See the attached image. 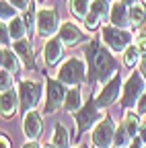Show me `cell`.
<instances>
[{
	"mask_svg": "<svg viewBox=\"0 0 146 148\" xmlns=\"http://www.w3.org/2000/svg\"><path fill=\"white\" fill-rule=\"evenodd\" d=\"M84 56H86V66H88V78L90 80H111L115 76L117 70V62L111 56V49L107 45H103L99 39H90L84 47Z\"/></svg>",
	"mask_w": 146,
	"mask_h": 148,
	"instance_id": "obj_1",
	"label": "cell"
},
{
	"mask_svg": "<svg viewBox=\"0 0 146 148\" xmlns=\"http://www.w3.org/2000/svg\"><path fill=\"white\" fill-rule=\"evenodd\" d=\"M86 74H88V66L80 58H70L60 66L58 80H62L68 86H78L86 80Z\"/></svg>",
	"mask_w": 146,
	"mask_h": 148,
	"instance_id": "obj_2",
	"label": "cell"
},
{
	"mask_svg": "<svg viewBox=\"0 0 146 148\" xmlns=\"http://www.w3.org/2000/svg\"><path fill=\"white\" fill-rule=\"evenodd\" d=\"M74 119H76V127H78V136H82L84 132L93 130L97 121L103 119V113H101V109L97 107V101L95 99H88L74 113Z\"/></svg>",
	"mask_w": 146,
	"mask_h": 148,
	"instance_id": "obj_3",
	"label": "cell"
},
{
	"mask_svg": "<svg viewBox=\"0 0 146 148\" xmlns=\"http://www.w3.org/2000/svg\"><path fill=\"white\" fill-rule=\"evenodd\" d=\"M144 76L142 74H132L130 78H127L125 82H123V92H121V107L123 109H127V111H132L136 105H138V101H140V97L144 95Z\"/></svg>",
	"mask_w": 146,
	"mask_h": 148,
	"instance_id": "obj_4",
	"label": "cell"
},
{
	"mask_svg": "<svg viewBox=\"0 0 146 148\" xmlns=\"http://www.w3.org/2000/svg\"><path fill=\"white\" fill-rule=\"evenodd\" d=\"M16 92H19V105H21V109L25 111H31L35 105L39 103V99H41V84L37 82V80H29V78H25V80H21L19 84H16Z\"/></svg>",
	"mask_w": 146,
	"mask_h": 148,
	"instance_id": "obj_5",
	"label": "cell"
},
{
	"mask_svg": "<svg viewBox=\"0 0 146 148\" xmlns=\"http://www.w3.org/2000/svg\"><path fill=\"white\" fill-rule=\"evenodd\" d=\"M101 39L111 51H125L127 45H132V35L119 27H103Z\"/></svg>",
	"mask_w": 146,
	"mask_h": 148,
	"instance_id": "obj_6",
	"label": "cell"
},
{
	"mask_svg": "<svg viewBox=\"0 0 146 148\" xmlns=\"http://www.w3.org/2000/svg\"><path fill=\"white\" fill-rule=\"evenodd\" d=\"M115 123L111 117L101 119L95 127H93V146L95 148H109L113 146V138H115Z\"/></svg>",
	"mask_w": 146,
	"mask_h": 148,
	"instance_id": "obj_7",
	"label": "cell"
},
{
	"mask_svg": "<svg viewBox=\"0 0 146 148\" xmlns=\"http://www.w3.org/2000/svg\"><path fill=\"white\" fill-rule=\"evenodd\" d=\"M47 84V99H45V113H56V111L62 107V103L66 101V88H64V82L62 80H53V78H47L45 80Z\"/></svg>",
	"mask_w": 146,
	"mask_h": 148,
	"instance_id": "obj_8",
	"label": "cell"
},
{
	"mask_svg": "<svg viewBox=\"0 0 146 148\" xmlns=\"http://www.w3.org/2000/svg\"><path fill=\"white\" fill-rule=\"evenodd\" d=\"M62 23L56 8H41L37 10V31L41 37H51L56 31H60Z\"/></svg>",
	"mask_w": 146,
	"mask_h": 148,
	"instance_id": "obj_9",
	"label": "cell"
},
{
	"mask_svg": "<svg viewBox=\"0 0 146 148\" xmlns=\"http://www.w3.org/2000/svg\"><path fill=\"white\" fill-rule=\"evenodd\" d=\"M119 90H123V80L119 74H115V76L111 80H107V84L103 86V90L97 95V107L99 109H105L109 105H113L117 99H119Z\"/></svg>",
	"mask_w": 146,
	"mask_h": 148,
	"instance_id": "obj_10",
	"label": "cell"
},
{
	"mask_svg": "<svg viewBox=\"0 0 146 148\" xmlns=\"http://www.w3.org/2000/svg\"><path fill=\"white\" fill-rule=\"evenodd\" d=\"M109 12H111V8H109L107 0H93V2H90V10H88V14L84 18L86 29L88 31H97L101 21L105 16H109Z\"/></svg>",
	"mask_w": 146,
	"mask_h": 148,
	"instance_id": "obj_11",
	"label": "cell"
},
{
	"mask_svg": "<svg viewBox=\"0 0 146 148\" xmlns=\"http://www.w3.org/2000/svg\"><path fill=\"white\" fill-rule=\"evenodd\" d=\"M58 35H60L58 39H60L64 45H68V47H74V45H78L80 41H90L88 37H86V33H82V31L78 29V25H76V23H72V21L62 23Z\"/></svg>",
	"mask_w": 146,
	"mask_h": 148,
	"instance_id": "obj_12",
	"label": "cell"
},
{
	"mask_svg": "<svg viewBox=\"0 0 146 148\" xmlns=\"http://www.w3.org/2000/svg\"><path fill=\"white\" fill-rule=\"evenodd\" d=\"M23 132L27 136V140H37L43 132V119L35 109L25 113V121H23Z\"/></svg>",
	"mask_w": 146,
	"mask_h": 148,
	"instance_id": "obj_13",
	"label": "cell"
},
{
	"mask_svg": "<svg viewBox=\"0 0 146 148\" xmlns=\"http://www.w3.org/2000/svg\"><path fill=\"white\" fill-rule=\"evenodd\" d=\"M127 4L123 2V0H115V2L111 4V12H109V21H111V25L123 29L125 25H130V8H125Z\"/></svg>",
	"mask_w": 146,
	"mask_h": 148,
	"instance_id": "obj_14",
	"label": "cell"
},
{
	"mask_svg": "<svg viewBox=\"0 0 146 148\" xmlns=\"http://www.w3.org/2000/svg\"><path fill=\"white\" fill-rule=\"evenodd\" d=\"M0 105H2V119H10L14 117L16 109H19V92L8 88L2 90V99H0Z\"/></svg>",
	"mask_w": 146,
	"mask_h": 148,
	"instance_id": "obj_15",
	"label": "cell"
},
{
	"mask_svg": "<svg viewBox=\"0 0 146 148\" xmlns=\"http://www.w3.org/2000/svg\"><path fill=\"white\" fill-rule=\"evenodd\" d=\"M62 53H64V43L60 39H49L43 47V58H45V64L47 66H56L60 60H62Z\"/></svg>",
	"mask_w": 146,
	"mask_h": 148,
	"instance_id": "obj_16",
	"label": "cell"
},
{
	"mask_svg": "<svg viewBox=\"0 0 146 148\" xmlns=\"http://www.w3.org/2000/svg\"><path fill=\"white\" fill-rule=\"evenodd\" d=\"M12 49L16 51V56L25 62L27 68H35V62H33V53H31V43L27 39H19V41H14Z\"/></svg>",
	"mask_w": 146,
	"mask_h": 148,
	"instance_id": "obj_17",
	"label": "cell"
},
{
	"mask_svg": "<svg viewBox=\"0 0 146 148\" xmlns=\"http://www.w3.org/2000/svg\"><path fill=\"white\" fill-rule=\"evenodd\" d=\"M64 107L68 113H76V111L82 107V99H80V88L78 86H72L68 92H66V101H64Z\"/></svg>",
	"mask_w": 146,
	"mask_h": 148,
	"instance_id": "obj_18",
	"label": "cell"
},
{
	"mask_svg": "<svg viewBox=\"0 0 146 148\" xmlns=\"http://www.w3.org/2000/svg\"><path fill=\"white\" fill-rule=\"evenodd\" d=\"M21 66L19 62V56H16L14 49H8V47H2V70L6 72H16Z\"/></svg>",
	"mask_w": 146,
	"mask_h": 148,
	"instance_id": "obj_19",
	"label": "cell"
},
{
	"mask_svg": "<svg viewBox=\"0 0 146 148\" xmlns=\"http://www.w3.org/2000/svg\"><path fill=\"white\" fill-rule=\"evenodd\" d=\"M8 31H10V37H12L14 41H19V39H25L27 27H25V21H23V16H14L12 21L8 23Z\"/></svg>",
	"mask_w": 146,
	"mask_h": 148,
	"instance_id": "obj_20",
	"label": "cell"
},
{
	"mask_svg": "<svg viewBox=\"0 0 146 148\" xmlns=\"http://www.w3.org/2000/svg\"><path fill=\"white\" fill-rule=\"evenodd\" d=\"M51 142L56 144V148H70V134L66 132V127L62 123H58L56 130H53Z\"/></svg>",
	"mask_w": 146,
	"mask_h": 148,
	"instance_id": "obj_21",
	"label": "cell"
},
{
	"mask_svg": "<svg viewBox=\"0 0 146 148\" xmlns=\"http://www.w3.org/2000/svg\"><path fill=\"white\" fill-rule=\"evenodd\" d=\"M68 4H70L72 14H74L76 18H80V21H84L86 14H88V10H90L88 0H68Z\"/></svg>",
	"mask_w": 146,
	"mask_h": 148,
	"instance_id": "obj_22",
	"label": "cell"
},
{
	"mask_svg": "<svg viewBox=\"0 0 146 148\" xmlns=\"http://www.w3.org/2000/svg\"><path fill=\"white\" fill-rule=\"evenodd\" d=\"M123 125H125L127 134H130L132 138H136V134L140 132V127H142V123H140V117H138V115L134 113V111H127V113H125Z\"/></svg>",
	"mask_w": 146,
	"mask_h": 148,
	"instance_id": "obj_23",
	"label": "cell"
},
{
	"mask_svg": "<svg viewBox=\"0 0 146 148\" xmlns=\"http://www.w3.org/2000/svg\"><path fill=\"white\" fill-rule=\"evenodd\" d=\"M35 16H37V8H35V4H29V8L23 12V21L27 27L29 39H33V35H35Z\"/></svg>",
	"mask_w": 146,
	"mask_h": 148,
	"instance_id": "obj_24",
	"label": "cell"
},
{
	"mask_svg": "<svg viewBox=\"0 0 146 148\" xmlns=\"http://www.w3.org/2000/svg\"><path fill=\"white\" fill-rule=\"evenodd\" d=\"M144 21H146V8L140 6V4L130 6V23H132L134 27H142Z\"/></svg>",
	"mask_w": 146,
	"mask_h": 148,
	"instance_id": "obj_25",
	"label": "cell"
},
{
	"mask_svg": "<svg viewBox=\"0 0 146 148\" xmlns=\"http://www.w3.org/2000/svg\"><path fill=\"white\" fill-rule=\"evenodd\" d=\"M140 49L136 47V43H132V45H127L125 47V51H123V66H127V68H132V66H136V62L140 60Z\"/></svg>",
	"mask_w": 146,
	"mask_h": 148,
	"instance_id": "obj_26",
	"label": "cell"
},
{
	"mask_svg": "<svg viewBox=\"0 0 146 148\" xmlns=\"http://www.w3.org/2000/svg\"><path fill=\"white\" fill-rule=\"evenodd\" d=\"M134 138L127 134V130H125V125L123 123H119V127L115 130V138H113V146H117V148H125L127 144H130Z\"/></svg>",
	"mask_w": 146,
	"mask_h": 148,
	"instance_id": "obj_27",
	"label": "cell"
},
{
	"mask_svg": "<svg viewBox=\"0 0 146 148\" xmlns=\"http://www.w3.org/2000/svg\"><path fill=\"white\" fill-rule=\"evenodd\" d=\"M14 12H16V8L8 2V0H6V2L2 0V4H0V16H2V23L12 21V18H14Z\"/></svg>",
	"mask_w": 146,
	"mask_h": 148,
	"instance_id": "obj_28",
	"label": "cell"
},
{
	"mask_svg": "<svg viewBox=\"0 0 146 148\" xmlns=\"http://www.w3.org/2000/svg\"><path fill=\"white\" fill-rule=\"evenodd\" d=\"M0 86H2V90L12 88V78H10V72L2 70V74H0Z\"/></svg>",
	"mask_w": 146,
	"mask_h": 148,
	"instance_id": "obj_29",
	"label": "cell"
},
{
	"mask_svg": "<svg viewBox=\"0 0 146 148\" xmlns=\"http://www.w3.org/2000/svg\"><path fill=\"white\" fill-rule=\"evenodd\" d=\"M136 47L140 49V53L146 56V35H144V33H140V35L136 37Z\"/></svg>",
	"mask_w": 146,
	"mask_h": 148,
	"instance_id": "obj_30",
	"label": "cell"
},
{
	"mask_svg": "<svg viewBox=\"0 0 146 148\" xmlns=\"http://www.w3.org/2000/svg\"><path fill=\"white\" fill-rule=\"evenodd\" d=\"M8 2H10L16 10H27V8H29V0H8Z\"/></svg>",
	"mask_w": 146,
	"mask_h": 148,
	"instance_id": "obj_31",
	"label": "cell"
},
{
	"mask_svg": "<svg viewBox=\"0 0 146 148\" xmlns=\"http://www.w3.org/2000/svg\"><path fill=\"white\" fill-rule=\"evenodd\" d=\"M136 109H138V113H146V90H144V95L140 97V101H138Z\"/></svg>",
	"mask_w": 146,
	"mask_h": 148,
	"instance_id": "obj_32",
	"label": "cell"
},
{
	"mask_svg": "<svg viewBox=\"0 0 146 148\" xmlns=\"http://www.w3.org/2000/svg\"><path fill=\"white\" fill-rule=\"evenodd\" d=\"M144 146H146V144H144V140H142L140 136H138V138H134V140L130 142V148H144Z\"/></svg>",
	"mask_w": 146,
	"mask_h": 148,
	"instance_id": "obj_33",
	"label": "cell"
},
{
	"mask_svg": "<svg viewBox=\"0 0 146 148\" xmlns=\"http://www.w3.org/2000/svg\"><path fill=\"white\" fill-rule=\"evenodd\" d=\"M0 148H10V138H8L6 134L0 136Z\"/></svg>",
	"mask_w": 146,
	"mask_h": 148,
	"instance_id": "obj_34",
	"label": "cell"
},
{
	"mask_svg": "<svg viewBox=\"0 0 146 148\" xmlns=\"http://www.w3.org/2000/svg\"><path fill=\"white\" fill-rule=\"evenodd\" d=\"M23 148H43V146L39 144V140H29V142L23 144Z\"/></svg>",
	"mask_w": 146,
	"mask_h": 148,
	"instance_id": "obj_35",
	"label": "cell"
},
{
	"mask_svg": "<svg viewBox=\"0 0 146 148\" xmlns=\"http://www.w3.org/2000/svg\"><path fill=\"white\" fill-rule=\"evenodd\" d=\"M140 74H142V76H144V80H146V56L140 60Z\"/></svg>",
	"mask_w": 146,
	"mask_h": 148,
	"instance_id": "obj_36",
	"label": "cell"
},
{
	"mask_svg": "<svg viewBox=\"0 0 146 148\" xmlns=\"http://www.w3.org/2000/svg\"><path fill=\"white\" fill-rule=\"evenodd\" d=\"M138 136L144 140V144H146V123H142V127H140V132H138Z\"/></svg>",
	"mask_w": 146,
	"mask_h": 148,
	"instance_id": "obj_37",
	"label": "cell"
},
{
	"mask_svg": "<svg viewBox=\"0 0 146 148\" xmlns=\"http://www.w3.org/2000/svg\"><path fill=\"white\" fill-rule=\"evenodd\" d=\"M123 2H125L127 6H134V4H138V0H123Z\"/></svg>",
	"mask_w": 146,
	"mask_h": 148,
	"instance_id": "obj_38",
	"label": "cell"
},
{
	"mask_svg": "<svg viewBox=\"0 0 146 148\" xmlns=\"http://www.w3.org/2000/svg\"><path fill=\"white\" fill-rule=\"evenodd\" d=\"M43 148H56V144H53V142H47V144H43Z\"/></svg>",
	"mask_w": 146,
	"mask_h": 148,
	"instance_id": "obj_39",
	"label": "cell"
},
{
	"mask_svg": "<svg viewBox=\"0 0 146 148\" xmlns=\"http://www.w3.org/2000/svg\"><path fill=\"white\" fill-rule=\"evenodd\" d=\"M76 148H88V146H76Z\"/></svg>",
	"mask_w": 146,
	"mask_h": 148,
	"instance_id": "obj_40",
	"label": "cell"
},
{
	"mask_svg": "<svg viewBox=\"0 0 146 148\" xmlns=\"http://www.w3.org/2000/svg\"><path fill=\"white\" fill-rule=\"evenodd\" d=\"M144 8H146V2H144Z\"/></svg>",
	"mask_w": 146,
	"mask_h": 148,
	"instance_id": "obj_41",
	"label": "cell"
},
{
	"mask_svg": "<svg viewBox=\"0 0 146 148\" xmlns=\"http://www.w3.org/2000/svg\"><path fill=\"white\" fill-rule=\"evenodd\" d=\"M88 2H93V0H88Z\"/></svg>",
	"mask_w": 146,
	"mask_h": 148,
	"instance_id": "obj_42",
	"label": "cell"
},
{
	"mask_svg": "<svg viewBox=\"0 0 146 148\" xmlns=\"http://www.w3.org/2000/svg\"><path fill=\"white\" fill-rule=\"evenodd\" d=\"M113 148H117V146H113Z\"/></svg>",
	"mask_w": 146,
	"mask_h": 148,
	"instance_id": "obj_43",
	"label": "cell"
},
{
	"mask_svg": "<svg viewBox=\"0 0 146 148\" xmlns=\"http://www.w3.org/2000/svg\"><path fill=\"white\" fill-rule=\"evenodd\" d=\"M144 148H146V146H144Z\"/></svg>",
	"mask_w": 146,
	"mask_h": 148,
	"instance_id": "obj_44",
	"label": "cell"
}]
</instances>
